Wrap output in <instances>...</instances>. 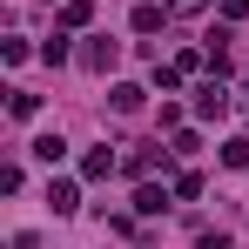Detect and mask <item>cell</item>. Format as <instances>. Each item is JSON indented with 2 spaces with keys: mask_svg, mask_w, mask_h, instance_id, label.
Returning <instances> with one entry per match:
<instances>
[{
  "mask_svg": "<svg viewBox=\"0 0 249 249\" xmlns=\"http://www.w3.org/2000/svg\"><path fill=\"white\" fill-rule=\"evenodd\" d=\"M47 202H54V215H68L74 209V182H47Z\"/></svg>",
  "mask_w": 249,
  "mask_h": 249,
  "instance_id": "cell-1",
  "label": "cell"
},
{
  "mask_svg": "<svg viewBox=\"0 0 249 249\" xmlns=\"http://www.w3.org/2000/svg\"><path fill=\"white\" fill-rule=\"evenodd\" d=\"M162 27V7H135V34H155Z\"/></svg>",
  "mask_w": 249,
  "mask_h": 249,
  "instance_id": "cell-4",
  "label": "cell"
},
{
  "mask_svg": "<svg viewBox=\"0 0 249 249\" xmlns=\"http://www.w3.org/2000/svg\"><path fill=\"white\" fill-rule=\"evenodd\" d=\"M196 7H202V0H175V14H196Z\"/></svg>",
  "mask_w": 249,
  "mask_h": 249,
  "instance_id": "cell-7",
  "label": "cell"
},
{
  "mask_svg": "<svg viewBox=\"0 0 249 249\" xmlns=\"http://www.w3.org/2000/svg\"><path fill=\"white\" fill-rule=\"evenodd\" d=\"M108 168H115V155H108V148H94V155L81 162V175H108Z\"/></svg>",
  "mask_w": 249,
  "mask_h": 249,
  "instance_id": "cell-5",
  "label": "cell"
},
{
  "mask_svg": "<svg viewBox=\"0 0 249 249\" xmlns=\"http://www.w3.org/2000/svg\"><path fill=\"white\" fill-rule=\"evenodd\" d=\"M222 162H229V168H249V142H243V135H236V142L222 148Z\"/></svg>",
  "mask_w": 249,
  "mask_h": 249,
  "instance_id": "cell-6",
  "label": "cell"
},
{
  "mask_svg": "<svg viewBox=\"0 0 249 249\" xmlns=\"http://www.w3.org/2000/svg\"><path fill=\"white\" fill-rule=\"evenodd\" d=\"M34 155H41V162H61V155H68V142H61V135H41V142H34Z\"/></svg>",
  "mask_w": 249,
  "mask_h": 249,
  "instance_id": "cell-3",
  "label": "cell"
},
{
  "mask_svg": "<svg viewBox=\"0 0 249 249\" xmlns=\"http://www.w3.org/2000/svg\"><path fill=\"white\" fill-rule=\"evenodd\" d=\"M196 108H202V115H222V108H229V94H222V88L209 81V88H202V94H196Z\"/></svg>",
  "mask_w": 249,
  "mask_h": 249,
  "instance_id": "cell-2",
  "label": "cell"
}]
</instances>
